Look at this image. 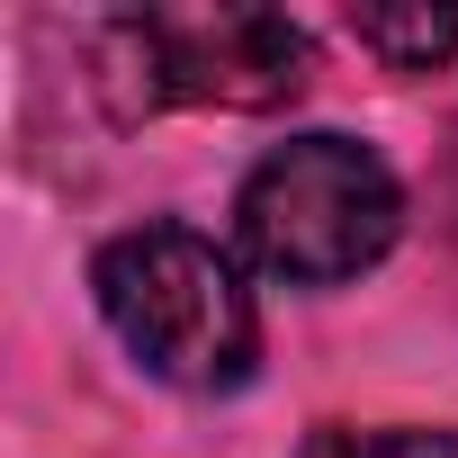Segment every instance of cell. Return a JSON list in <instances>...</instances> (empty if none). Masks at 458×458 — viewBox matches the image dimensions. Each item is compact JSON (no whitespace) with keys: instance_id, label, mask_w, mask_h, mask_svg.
Instances as JSON below:
<instances>
[{"instance_id":"6da1fadb","label":"cell","mask_w":458,"mask_h":458,"mask_svg":"<svg viewBox=\"0 0 458 458\" xmlns=\"http://www.w3.org/2000/svg\"><path fill=\"white\" fill-rule=\"evenodd\" d=\"M90 288H99L108 333L162 386L225 395V386H243L252 360H261L252 288L234 279V261H225L207 234H189V225H135V234H117L99 252Z\"/></svg>"},{"instance_id":"7a4b0ae2","label":"cell","mask_w":458,"mask_h":458,"mask_svg":"<svg viewBox=\"0 0 458 458\" xmlns=\"http://www.w3.org/2000/svg\"><path fill=\"white\" fill-rule=\"evenodd\" d=\"M99 90L135 126L153 108H288L315 72V46L279 10H135L99 37Z\"/></svg>"},{"instance_id":"5b68a950","label":"cell","mask_w":458,"mask_h":458,"mask_svg":"<svg viewBox=\"0 0 458 458\" xmlns=\"http://www.w3.org/2000/svg\"><path fill=\"white\" fill-rule=\"evenodd\" d=\"M297 458H458V431H351V422H324Z\"/></svg>"},{"instance_id":"277c9868","label":"cell","mask_w":458,"mask_h":458,"mask_svg":"<svg viewBox=\"0 0 458 458\" xmlns=\"http://www.w3.org/2000/svg\"><path fill=\"white\" fill-rule=\"evenodd\" d=\"M351 37L386 72H440L458 55V10H351Z\"/></svg>"},{"instance_id":"3957f363","label":"cell","mask_w":458,"mask_h":458,"mask_svg":"<svg viewBox=\"0 0 458 458\" xmlns=\"http://www.w3.org/2000/svg\"><path fill=\"white\" fill-rule=\"evenodd\" d=\"M234 225H243V252L270 279L342 288L369 261H386L395 225H404V189L360 135H288L279 153L252 162Z\"/></svg>"}]
</instances>
